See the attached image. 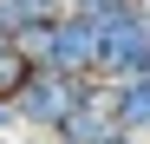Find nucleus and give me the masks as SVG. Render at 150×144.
Listing matches in <instances>:
<instances>
[{
	"instance_id": "2",
	"label": "nucleus",
	"mask_w": 150,
	"mask_h": 144,
	"mask_svg": "<svg viewBox=\"0 0 150 144\" xmlns=\"http://www.w3.org/2000/svg\"><path fill=\"white\" fill-rule=\"evenodd\" d=\"M111 125L131 131V138H150V72L111 79Z\"/></svg>"
},
{
	"instance_id": "5",
	"label": "nucleus",
	"mask_w": 150,
	"mask_h": 144,
	"mask_svg": "<svg viewBox=\"0 0 150 144\" xmlns=\"http://www.w3.org/2000/svg\"><path fill=\"white\" fill-rule=\"evenodd\" d=\"M13 144H65V138H59V131H20Z\"/></svg>"
},
{
	"instance_id": "1",
	"label": "nucleus",
	"mask_w": 150,
	"mask_h": 144,
	"mask_svg": "<svg viewBox=\"0 0 150 144\" xmlns=\"http://www.w3.org/2000/svg\"><path fill=\"white\" fill-rule=\"evenodd\" d=\"M46 66H59V72H98V20L79 13V7H65V13L52 20Z\"/></svg>"
},
{
	"instance_id": "3",
	"label": "nucleus",
	"mask_w": 150,
	"mask_h": 144,
	"mask_svg": "<svg viewBox=\"0 0 150 144\" xmlns=\"http://www.w3.org/2000/svg\"><path fill=\"white\" fill-rule=\"evenodd\" d=\"M26 72H33V59L20 53L13 39H0V98H13V92L26 85Z\"/></svg>"
},
{
	"instance_id": "4",
	"label": "nucleus",
	"mask_w": 150,
	"mask_h": 144,
	"mask_svg": "<svg viewBox=\"0 0 150 144\" xmlns=\"http://www.w3.org/2000/svg\"><path fill=\"white\" fill-rule=\"evenodd\" d=\"M20 131H26V125H20V111H13V98H0V144H13Z\"/></svg>"
}]
</instances>
